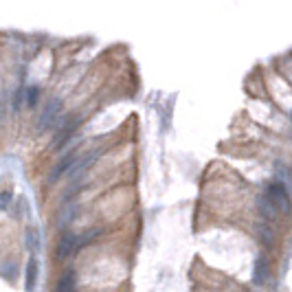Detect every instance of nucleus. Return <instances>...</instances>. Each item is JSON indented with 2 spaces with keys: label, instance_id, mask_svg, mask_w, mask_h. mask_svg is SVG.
Masks as SVG:
<instances>
[{
  "label": "nucleus",
  "instance_id": "nucleus-2",
  "mask_svg": "<svg viewBox=\"0 0 292 292\" xmlns=\"http://www.w3.org/2000/svg\"><path fill=\"white\" fill-rule=\"evenodd\" d=\"M59 110H62V99H51L49 103H46V108L42 112V117H40V125H38V130L40 132H44V130H49L53 128V125L57 123V115H59Z\"/></svg>",
  "mask_w": 292,
  "mask_h": 292
},
{
  "label": "nucleus",
  "instance_id": "nucleus-7",
  "mask_svg": "<svg viewBox=\"0 0 292 292\" xmlns=\"http://www.w3.org/2000/svg\"><path fill=\"white\" fill-rule=\"evenodd\" d=\"M75 286H77V277H75V273H66L62 279L57 281V288H55V292H75Z\"/></svg>",
  "mask_w": 292,
  "mask_h": 292
},
{
  "label": "nucleus",
  "instance_id": "nucleus-14",
  "mask_svg": "<svg viewBox=\"0 0 292 292\" xmlns=\"http://www.w3.org/2000/svg\"><path fill=\"white\" fill-rule=\"evenodd\" d=\"M22 95H24V88H20L16 92V97H13V108H16V110L22 108V105H20V103H22Z\"/></svg>",
  "mask_w": 292,
  "mask_h": 292
},
{
  "label": "nucleus",
  "instance_id": "nucleus-8",
  "mask_svg": "<svg viewBox=\"0 0 292 292\" xmlns=\"http://www.w3.org/2000/svg\"><path fill=\"white\" fill-rule=\"evenodd\" d=\"M38 244H40L38 231L33 229V227H29V229H26V248H29V250H38V248H40Z\"/></svg>",
  "mask_w": 292,
  "mask_h": 292
},
{
  "label": "nucleus",
  "instance_id": "nucleus-11",
  "mask_svg": "<svg viewBox=\"0 0 292 292\" xmlns=\"http://www.w3.org/2000/svg\"><path fill=\"white\" fill-rule=\"evenodd\" d=\"M260 207H262V213L266 215V217H275V215H277V209L273 207V204H270L268 198H262V200H260Z\"/></svg>",
  "mask_w": 292,
  "mask_h": 292
},
{
  "label": "nucleus",
  "instance_id": "nucleus-1",
  "mask_svg": "<svg viewBox=\"0 0 292 292\" xmlns=\"http://www.w3.org/2000/svg\"><path fill=\"white\" fill-rule=\"evenodd\" d=\"M266 198L270 200V204H273V207L279 211V213H290L292 202H290V198H288L286 187H283L281 182H273V185H270Z\"/></svg>",
  "mask_w": 292,
  "mask_h": 292
},
{
  "label": "nucleus",
  "instance_id": "nucleus-10",
  "mask_svg": "<svg viewBox=\"0 0 292 292\" xmlns=\"http://www.w3.org/2000/svg\"><path fill=\"white\" fill-rule=\"evenodd\" d=\"M11 200H13V191H11V189L0 191V211H7V209H9Z\"/></svg>",
  "mask_w": 292,
  "mask_h": 292
},
{
  "label": "nucleus",
  "instance_id": "nucleus-13",
  "mask_svg": "<svg viewBox=\"0 0 292 292\" xmlns=\"http://www.w3.org/2000/svg\"><path fill=\"white\" fill-rule=\"evenodd\" d=\"M72 217H75V207H72V209H64V211H62V217H59V227L66 229Z\"/></svg>",
  "mask_w": 292,
  "mask_h": 292
},
{
  "label": "nucleus",
  "instance_id": "nucleus-9",
  "mask_svg": "<svg viewBox=\"0 0 292 292\" xmlns=\"http://www.w3.org/2000/svg\"><path fill=\"white\" fill-rule=\"evenodd\" d=\"M38 99H40V88L38 86H29V88H26V105H29V108H35Z\"/></svg>",
  "mask_w": 292,
  "mask_h": 292
},
{
  "label": "nucleus",
  "instance_id": "nucleus-4",
  "mask_svg": "<svg viewBox=\"0 0 292 292\" xmlns=\"http://www.w3.org/2000/svg\"><path fill=\"white\" fill-rule=\"evenodd\" d=\"M38 275H40L38 260H35V257H31L29 264H26V277H24V290H26V292H33V290H35Z\"/></svg>",
  "mask_w": 292,
  "mask_h": 292
},
{
  "label": "nucleus",
  "instance_id": "nucleus-3",
  "mask_svg": "<svg viewBox=\"0 0 292 292\" xmlns=\"http://www.w3.org/2000/svg\"><path fill=\"white\" fill-rule=\"evenodd\" d=\"M75 163H77V154H75V152H70V154H66V156L62 158V161H59V163L55 165V167H53L51 176H49V182H57V180H59V178H62L64 174H68L70 167H72V165H75Z\"/></svg>",
  "mask_w": 292,
  "mask_h": 292
},
{
  "label": "nucleus",
  "instance_id": "nucleus-6",
  "mask_svg": "<svg viewBox=\"0 0 292 292\" xmlns=\"http://www.w3.org/2000/svg\"><path fill=\"white\" fill-rule=\"evenodd\" d=\"M75 250H77V237L70 233H64L62 240H59V246H57V255L68 257L70 253H75Z\"/></svg>",
  "mask_w": 292,
  "mask_h": 292
},
{
  "label": "nucleus",
  "instance_id": "nucleus-12",
  "mask_svg": "<svg viewBox=\"0 0 292 292\" xmlns=\"http://www.w3.org/2000/svg\"><path fill=\"white\" fill-rule=\"evenodd\" d=\"M0 275H3L5 279H9V281H11L13 277H16V264H13V262H7L5 266L0 268Z\"/></svg>",
  "mask_w": 292,
  "mask_h": 292
},
{
  "label": "nucleus",
  "instance_id": "nucleus-5",
  "mask_svg": "<svg viewBox=\"0 0 292 292\" xmlns=\"http://www.w3.org/2000/svg\"><path fill=\"white\" fill-rule=\"evenodd\" d=\"M268 281V264L266 257H257L255 268H253V283L255 286H264Z\"/></svg>",
  "mask_w": 292,
  "mask_h": 292
}]
</instances>
